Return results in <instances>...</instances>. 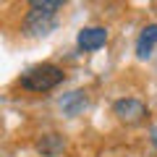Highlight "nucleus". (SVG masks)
Masks as SVG:
<instances>
[{
    "mask_svg": "<svg viewBox=\"0 0 157 157\" xmlns=\"http://www.w3.org/2000/svg\"><path fill=\"white\" fill-rule=\"evenodd\" d=\"M113 113L118 115V121H123V123H141L147 118V105L141 100H134V97H123V100H118L113 105Z\"/></svg>",
    "mask_w": 157,
    "mask_h": 157,
    "instance_id": "3",
    "label": "nucleus"
},
{
    "mask_svg": "<svg viewBox=\"0 0 157 157\" xmlns=\"http://www.w3.org/2000/svg\"><path fill=\"white\" fill-rule=\"evenodd\" d=\"M63 147H66L63 136H58V134H45L42 139H39L37 149L42 152V155H47V157H55V155H60V152H63Z\"/></svg>",
    "mask_w": 157,
    "mask_h": 157,
    "instance_id": "6",
    "label": "nucleus"
},
{
    "mask_svg": "<svg viewBox=\"0 0 157 157\" xmlns=\"http://www.w3.org/2000/svg\"><path fill=\"white\" fill-rule=\"evenodd\" d=\"M105 42H107V29L105 26H86V29H81L78 37H76L78 50H84V52L100 50Z\"/></svg>",
    "mask_w": 157,
    "mask_h": 157,
    "instance_id": "4",
    "label": "nucleus"
},
{
    "mask_svg": "<svg viewBox=\"0 0 157 157\" xmlns=\"http://www.w3.org/2000/svg\"><path fill=\"white\" fill-rule=\"evenodd\" d=\"M63 8L60 0H34L29 6V13L24 18V32L26 37H45L55 26V11Z\"/></svg>",
    "mask_w": 157,
    "mask_h": 157,
    "instance_id": "1",
    "label": "nucleus"
},
{
    "mask_svg": "<svg viewBox=\"0 0 157 157\" xmlns=\"http://www.w3.org/2000/svg\"><path fill=\"white\" fill-rule=\"evenodd\" d=\"M63 78H66L63 68L52 66V63H39V66L29 68L21 76V86L29 89V92H50L60 84Z\"/></svg>",
    "mask_w": 157,
    "mask_h": 157,
    "instance_id": "2",
    "label": "nucleus"
},
{
    "mask_svg": "<svg viewBox=\"0 0 157 157\" xmlns=\"http://www.w3.org/2000/svg\"><path fill=\"white\" fill-rule=\"evenodd\" d=\"M157 45V24H149V26L141 29L139 34V42H136V55L144 60V58L152 55V47Z\"/></svg>",
    "mask_w": 157,
    "mask_h": 157,
    "instance_id": "5",
    "label": "nucleus"
},
{
    "mask_svg": "<svg viewBox=\"0 0 157 157\" xmlns=\"http://www.w3.org/2000/svg\"><path fill=\"white\" fill-rule=\"evenodd\" d=\"M86 92H71V94L63 100V113L66 115H78V113L86 107Z\"/></svg>",
    "mask_w": 157,
    "mask_h": 157,
    "instance_id": "7",
    "label": "nucleus"
}]
</instances>
